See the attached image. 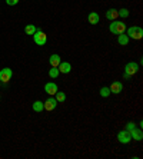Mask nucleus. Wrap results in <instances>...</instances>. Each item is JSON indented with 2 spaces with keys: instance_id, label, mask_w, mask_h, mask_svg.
Here are the masks:
<instances>
[{
  "instance_id": "nucleus-4",
  "label": "nucleus",
  "mask_w": 143,
  "mask_h": 159,
  "mask_svg": "<svg viewBox=\"0 0 143 159\" xmlns=\"http://www.w3.org/2000/svg\"><path fill=\"white\" fill-rule=\"evenodd\" d=\"M33 40L39 46H44L46 42H47V36H46V33H44L43 30H36L33 34Z\"/></svg>"
},
{
  "instance_id": "nucleus-24",
  "label": "nucleus",
  "mask_w": 143,
  "mask_h": 159,
  "mask_svg": "<svg viewBox=\"0 0 143 159\" xmlns=\"http://www.w3.org/2000/svg\"><path fill=\"white\" fill-rule=\"evenodd\" d=\"M0 86H2V80H0Z\"/></svg>"
},
{
  "instance_id": "nucleus-9",
  "label": "nucleus",
  "mask_w": 143,
  "mask_h": 159,
  "mask_svg": "<svg viewBox=\"0 0 143 159\" xmlns=\"http://www.w3.org/2000/svg\"><path fill=\"white\" fill-rule=\"evenodd\" d=\"M43 106H44V111H55L56 106H57V100L55 98H49L46 102H43Z\"/></svg>"
},
{
  "instance_id": "nucleus-20",
  "label": "nucleus",
  "mask_w": 143,
  "mask_h": 159,
  "mask_svg": "<svg viewBox=\"0 0 143 159\" xmlns=\"http://www.w3.org/2000/svg\"><path fill=\"white\" fill-rule=\"evenodd\" d=\"M109 95H110V89L109 88H106V86H105V88L100 89V96H102V98H107Z\"/></svg>"
},
{
  "instance_id": "nucleus-8",
  "label": "nucleus",
  "mask_w": 143,
  "mask_h": 159,
  "mask_svg": "<svg viewBox=\"0 0 143 159\" xmlns=\"http://www.w3.org/2000/svg\"><path fill=\"white\" fill-rule=\"evenodd\" d=\"M109 89H110V93L119 95L120 92H123V83H122V82H119V80H116V82H113V83L109 86Z\"/></svg>"
},
{
  "instance_id": "nucleus-23",
  "label": "nucleus",
  "mask_w": 143,
  "mask_h": 159,
  "mask_svg": "<svg viewBox=\"0 0 143 159\" xmlns=\"http://www.w3.org/2000/svg\"><path fill=\"white\" fill-rule=\"evenodd\" d=\"M135 128H136V125H135V123H132V122H129L127 126H126V129H127V130H132V129H135Z\"/></svg>"
},
{
  "instance_id": "nucleus-12",
  "label": "nucleus",
  "mask_w": 143,
  "mask_h": 159,
  "mask_svg": "<svg viewBox=\"0 0 143 159\" xmlns=\"http://www.w3.org/2000/svg\"><path fill=\"white\" fill-rule=\"evenodd\" d=\"M60 62H62V59H60L59 55H51L50 57H49V63H50L51 67H57L60 65Z\"/></svg>"
},
{
  "instance_id": "nucleus-18",
  "label": "nucleus",
  "mask_w": 143,
  "mask_h": 159,
  "mask_svg": "<svg viewBox=\"0 0 143 159\" xmlns=\"http://www.w3.org/2000/svg\"><path fill=\"white\" fill-rule=\"evenodd\" d=\"M60 75V70H59V67H51L50 70H49V76H50L51 79H56L57 76Z\"/></svg>"
},
{
  "instance_id": "nucleus-2",
  "label": "nucleus",
  "mask_w": 143,
  "mask_h": 159,
  "mask_svg": "<svg viewBox=\"0 0 143 159\" xmlns=\"http://www.w3.org/2000/svg\"><path fill=\"white\" fill-rule=\"evenodd\" d=\"M109 30L113 34H122L126 32V25L123 22H119V20H113V22L110 23Z\"/></svg>"
},
{
  "instance_id": "nucleus-7",
  "label": "nucleus",
  "mask_w": 143,
  "mask_h": 159,
  "mask_svg": "<svg viewBox=\"0 0 143 159\" xmlns=\"http://www.w3.org/2000/svg\"><path fill=\"white\" fill-rule=\"evenodd\" d=\"M59 89H57V85H56L55 82H47L46 85H44V92L50 95V96H55L56 92H57Z\"/></svg>"
},
{
  "instance_id": "nucleus-21",
  "label": "nucleus",
  "mask_w": 143,
  "mask_h": 159,
  "mask_svg": "<svg viewBox=\"0 0 143 159\" xmlns=\"http://www.w3.org/2000/svg\"><path fill=\"white\" fill-rule=\"evenodd\" d=\"M118 13H119V16H122L123 19H126V17H129V10L127 9H120V10H118Z\"/></svg>"
},
{
  "instance_id": "nucleus-11",
  "label": "nucleus",
  "mask_w": 143,
  "mask_h": 159,
  "mask_svg": "<svg viewBox=\"0 0 143 159\" xmlns=\"http://www.w3.org/2000/svg\"><path fill=\"white\" fill-rule=\"evenodd\" d=\"M59 70H60V73H70L72 72V65H70L69 62H60V65L59 66Z\"/></svg>"
},
{
  "instance_id": "nucleus-6",
  "label": "nucleus",
  "mask_w": 143,
  "mask_h": 159,
  "mask_svg": "<svg viewBox=\"0 0 143 159\" xmlns=\"http://www.w3.org/2000/svg\"><path fill=\"white\" fill-rule=\"evenodd\" d=\"M11 76H13V72L9 67H4V69L0 70V80H2V83H7L11 79Z\"/></svg>"
},
{
  "instance_id": "nucleus-17",
  "label": "nucleus",
  "mask_w": 143,
  "mask_h": 159,
  "mask_svg": "<svg viewBox=\"0 0 143 159\" xmlns=\"http://www.w3.org/2000/svg\"><path fill=\"white\" fill-rule=\"evenodd\" d=\"M37 30V27L34 26V25H27V26L25 27V32H26V34H30V36H33L34 34V32Z\"/></svg>"
},
{
  "instance_id": "nucleus-16",
  "label": "nucleus",
  "mask_w": 143,
  "mask_h": 159,
  "mask_svg": "<svg viewBox=\"0 0 143 159\" xmlns=\"http://www.w3.org/2000/svg\"><path fill=\"white\" fill-rule=\"evenodd\" d=\"M118 42H119V44H122V46H126V44L129 43V36H127V34H125V33L119 34Z\"/></svg>"
},
{
  "instance_id": "nucleus-10",
  "label": "nucleus",
  "mask_w": 143,
  "mask_h": 159,
  "mask_svg": "<svg viewBox=\"0 0 143 159\" xmlns=\"http://www.w3.org/2000/svg\"><path fill=\"white\" fill-rule=\"evenodd\" d=\"M130 132V136H132V139H135V141H142L143 139V133H142V129L140 128H135V129L129 130Z\"/></svg>"
},
{
  "instance_id": "nucleus-15",
  "label": "nucleus",
  "mask_w": 143,
  "mask_h": 159,
  "mask_svg": "<svg viewBox=\"0 0 143 159\" xmlns=\"http://www.w3.org/2000/svg\"><path fill=\"white\" fill-rule=\"evenodd\" d=\"M32 109H33L34 112H43V109H44L43 102H42V100H36V102L32 105Z\"/></svg>"
},
{
  "instance_id": "nucleus-14",
  "label": "nucleus",
  "mask_w": 143,
  "mask_h": 159,
  "mask_svg": "<svg viewBox=\"0 0 143 159\" xmlns=\"http://www.w3.org/2000/svg\"><path fill=\"white\" fill-rule=\"evenodd\" d=\"M118 16H119V13H118L116 9H109V10L106 11V19L107 20H114Z\"/></svg>"
},
{
  "instance_id": "nucleus-5",
  "label": "nucleus",
  "mask_w": 143,
  "mask_h": 159,
  "mask_svg": "<svg viewBox=\"0 0 143 159\" xmlns=\"http://www.w3.org/2000/svg\"><path fill=\"white\" fill-rule=\"evenodd\" d=\"M118 141L120 142V143H123V145L129 143V142L132 141V136H130V132H129L127 129H125V130H120V132L118 133Z\"/></svg>"
},
{
  "instance_id": "nucleus-3",
  "label": "nucleus",
  "mask_w": 143,
  "mask_h": 159,
  "mask_svg": "<svg viewBox=\"0 0 143 159\" xmlns=\"http://www.w3.org/2000/svg\"><path fill=\"white\" fill-rule=\"evenodd\" d=\"M137 72H139V65L135 62H129L125 66V79H129Z\"/></svg>"
},
{
  "instance_id": "nucleus-19",
  "label": "nucleus",
  "mask_w": 143,
  "mask_h": 159,
  "mask_svg": "<svg viewBox=\"0 0 143 159\" xmlns=\"http://www.w3.org/2000/svg\"><path fill=\"white\" fill-rule=\"evenodd\" d=\"M55 99L57 100V102H65V100H66V95H65V93L63 92H59V90H57V92H56V95H55Z\"/></svg>"
},
{
  "instance_id": "nucleus-22",
  "label": "nucleus",
  "mask_w": 143,
  "mask_h": 159,
  "mask_svg": "<svg viewBox=\"0 0 143 159\" xmlns=\"http://www.w3.org/2000/svg\"><path fill=\"white\" fill-rule=\"evenodd\" d=\"M6 3H7L9 6H16V4L19 3V0H6Z\"/></svg>"
},
{
  "instance_id": "nucleus-13",
  "label": "nucleus",
  "mask_w": 143,
  "mask_h": 159,
  "mask_svg": "<svg viewBox=\"0 0 143 159\" xmlns=\"http://www.w3.org/2000/svg\"><path fill=\"white\" fill-rule=\"evenodd\" d=\"M87 20H89V23H90V25H97V23H99V20H100V17H99V15H97L96 11H92V13H89Z\"/></svg>"
},
{
  "instance_id": "nucleus-1",
  "label": "nucleus",
  "mask_w": 143,
  "mask_h": 159,
  "mask_svg": "<svg viewBox=\"0 0 143 159\" xmlns=\"http://www.w3.org/2000/svg\"><path fill=\"white\" fill-rule=\"evenodd\" d=\"M126 34L129 36V39H135V40H140L143 37V29L139 26H132L126 29Z\"/></svg>"
}]
</instances>
